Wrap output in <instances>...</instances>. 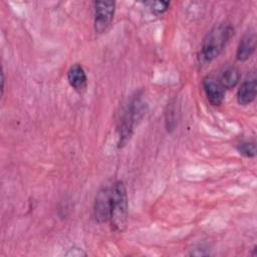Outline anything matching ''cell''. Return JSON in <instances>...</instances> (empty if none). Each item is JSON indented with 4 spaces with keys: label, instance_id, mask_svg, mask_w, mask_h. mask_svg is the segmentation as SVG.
I'll use <instances>...</instances> for the list:
<instances>
[{
    "label": "cell",
    "instance_id": "cell-3",
    "mask_svg": "<svg viewBox=\"0 0 257 257\" xmlns=\"http://www.w3.org/2000/svg\"><path fill=\"white\" fill-rule=\"evenodd\" d=\"M108 222L115 232L124 231L127 224V195L123 182L116 181L110 187Z\"/></svg>",
    "mask_w": 257,
    "mask_h": 257
},
{
    "label": "cell",
    "instance_id": "cell-11",
    "mask_svg": "<svg viewBox=\"0 0 257 257\" xmlns=\"http://www.w3.org/2000/svg\"><path fill=\"white\" fill-rule=\"evenodd\" d=\"M237 150L241 155L247 158H253L256 155V146L254 142L243 141L237 145Z\"/></svg>",
    "mask_w": 257,
    "mask_h": 257
},
{
    "label": "cell",
    "instance_id": "cell-5",
    "mask_svg": "<svg viewBox=\"0 0 257 257\" xmlns=\"http://www.w3.org/2000/svg\"><path fill=\"white\" fill-rule=\"evenodd\" d=\"M110 207V187L102 188L95 197L93 206V215L98 223H105L109 218Z\"/></svg>",
    "mask_w": 257,
    "mask_h": 257
},
{
    "label": "cell",
    "instance_id": "cell-14",
    "mask_svg": "<svg viewBox=\"0 0 257 257\" xmlns=\"http://www.w3.org/2000/svg\"><path fill=\"white\" fill-rule=\"evenodd\" d=\"M4 73L2 72L1 73V83H2V85H1V91H2V93H3V90H4Z\"/></svg>",
    "mask_w": 257,
    "mask_h": 257
},
{
    "label": "cell",
    "instance_id": "cell-13",
    "mask_svg": "<svg viewBox=\"0 0 257 257\" xmlns=\"http://www.w3.org/2000/svg\"><path fill=\"white\" fill-rule=\"evenodd\" d=\"M78 248H74L73 249V251H72V249L68 252V253H66V255H72V256H81V255H85V253H82L81 252V250H78L77 252H76V250H77Z\"/></svg>",
    "mask_w": 257,
    "mask_h": 257
},
{
    "label": "cell",
    "instance_id": "cell-12",
    "mask_svg": "<svg viewBox=\"0 0 257 257\" xmlns=\"http://www.w3.org/2000/svg\"><path fill=\"white\" fill-rule=\"evenodd\" d=\"M146 4L149 6V8L152 11H154L158 14L165 12L169 8V5H170V3L166 2V1H150V2H146Z\"/></svg>",
    "mask_w": 257,
    "mask_h": 257
},
{
    "label": "cell",
    "instance_id": "cell-4",
    "mask_svg": "<svg viewBox=\"0 0 257 257\" xmlns=\"http://www.w3.org/2000/svg\"><path fill=\"white\" fill-rule=\"evenodd\" d=\"M94 4V29L97 33H102L110 26L115 3L113 1H96Z\"/></svg>",
    "mask_w": 257,
    "mask_h": 257
},
{
    "label": "cell",
    "instance_id": "cell-8",
    "mask_svg": "<svg viewBox=\"0 0 257 257\" xmlns=\"http://www.w3.org/2000/svg\"><path fill=\"white\" fill-rule=\"evenodd\" d=\"M256 35L254 31H247L241 38L237 47L236 58L239 61H246L251 57L255 50Z\"/></svg>",
    "mask_w": 257,
    "mask_h": 257
},
{
    "label": "cell",
    "instance_id": "cell-9",
    "mask_svg": "<svg viewBox=\"0 0 257 257\" xmlns=\"http://www.w3.org/2000/svg\"><path fill=\"white\" fill-rule=\"evenodd\" d=\"M67 79H68L70 86L78 92L83 91L86 87L87 77H86L83 67L78 63L73 64L69 68V70L67 72Z\"/></svg>",
    "mask_w": 257,
    "mask_h": 257
},
{
    "label": "cell",
    "instance_id": "cell-7",
    "mask_svg": "<svg viewBox=\"0 0 257 257\" xmlns=\"http://www.w3.org/2000/svg\"><path fill=\"white\" fill-rule=\"evenodd\" d=\"M256 74L254 71L247 76V78L241 83L237 91V101L239 104L247 105L251 103L256 96Z\"/></svg>",
    "mask_w": 257,
    "mask_h": 257
},
{
    "label": "cell",
    "instance_id": "cell-1",
    "mask_svg": "<svg viewBox=\"0 0 257 257\" xmlns=\"http://www.w3.org/2000/svg\"><path fill=\"white\" fill-rule=\"evenodd\" d=\"M142 91L136 92L124 104L118 120V147H122L130 140L138 122L146 111V102Z\"/></svg>",
    "mask_w": 257,
    "mask_h": 257
},
{
    "label": "cell",
    "instance_id": "cell-2",
    "mask_svg": "<svg viewBox=\"0 0 257 257\" xmlns=\"http://www.w3.org/2000/svg\"><path fill=\"white\" fill-rule=\"evenodd\" d=\"M233 35L234 28L230 23L223 22L216 24L203 39L200 59L204 63L213 61L220 55Z\"/></svg>",
    "mask_w": 257,
    "mask_h": 257
},
{
    "label": "cell",
    "instance_id": "cell-6",
    "mask_svg": "<svg viewBox=\"0 0 257 257\" xmlns=\"http://www.w3.org/2000/svg\"><path fill=\"white\" fill-rule=\"evenodd\" d=\"M202 85L208 101L212 105H220L224 99V88L218 78L213 75H207L203 79Z\"/></svg>",
    "mask_w": 257,
    "mask_h": 257
},
{
    "label": "cell",
    "instance_id": "cell-10",
    "mask_svg": "<svg viewBox=\"0 0 257 257\" xmlns=\"http://www.w3.org/2000/svg\"><path fill=\"white\" fill-rule=\"evenodd\" d=\"M218 80L224 89L233 88L240 80V72L234 66H227L221 72Z\"/></svg>",
    "mask_w": 257,
    "mask_h": 257
}]
</instances>
